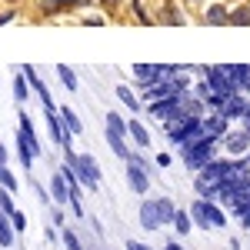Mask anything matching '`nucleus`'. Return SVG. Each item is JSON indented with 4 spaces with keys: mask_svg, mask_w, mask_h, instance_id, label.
I'll list each match as a JSON object with an SVG mask.
<instances>
[{
    "mask_svg": "<svg viewBox=\"0 0 250 250\" xmlns=\"http://www.w3.org/2000/svg\"><path fill=\"white\" fill-rule=\"evenodd\" d=\"M190 217H193V227H200V230H220V227H227V210L217 200H207V197H197L190 204Z\"/></svg>",
    "mask_w": 250,
    "mask_h": 250,
    "instance_id": "obj_1",
    "label": "nucleus"
},
{
    "mask_svg": "<svg viewBox=\"0 0 250 250\" xmlns=\"http://www.w3.org/2000/svg\"><path fill=\"white\" fill-rule=\"evenodd\" d=\"M180 157H184V164H187V170L200 173L210 160H217V140H210V137H200V140H193L190 147H184L180 150Z\"/></svg>",
    "mask_w": 250,
    "mask_h": 250,
    "instance_id": "obj_2",
    "label": "nucleus"
},
{
    "mask_svg": "<svg viewBox=\"0 0 250 250\" xmlns=\"http://www.w3.org/2000/svg\"><path fill=\"white\" fill-rule=\"evenodd\" d=\"M204 134V117H187L184 124H173V127H167V140H170L177 150H184V147H190L193 140H200Z\"/></svg>",
    "mask_w": 250,
    "mask_h": 250,
    "instance_id": "obj_3",
    "label": "nucleus"
},
{
    "mask_svg": "<svg viewBox=\"0 0 250 250\" xmlns=\"http://www.w3.org/2000/svg\"><path fill=\"white\" fill-rule=\"evenodd\" d=\"M67 167V164H63ZM67 170H74L80 177V184L87 187V190H100V164L94 160V154H80L77 157V167H67Z\"/></svg>",
    "mask_w": 250,
    "mask_h": 250,
    "instance_id": "obj_4",
    "label": "nucleus"
},
{
    "mask_svg": "<svg viewBox=\"0 0 250 250\" xmlns=\"http://www.w3.org/2000/svg\"><path fill=\"white\" fill-rule=\"evenodd\" d=\"M204 80L210 83L213 94H224V97H237L240 94L237 83L230 80V74H227V63H220V67H204Z\"/></svg>",
    "mask_w": 250,
    "mask_h": 250,
    "instance_id": "obj_5",
    "label": "nucleus"
},
{
    "mask_svg": "<svg viewBox=\"0 0 250 250\" xmlns=\"http://www.w3.org/2000/svg\"><path fill=\"white\" fill-rule=\"evenodd\" d=\"M230 170H233V160L230 157H217V160H210L204 170H200V180H207V184H220V180H227L230 177Z\"/></svg>",
    "mask_w": 250,
    "mask_h": 250,
    "instance_id": "obj_6",
    "label": "nucleus"
},
{
    "mask_svg": "<svg viewBox=\"0 0 250 250\" xmlns=\"http://www.w3.org/2000/svg\"><path fill=\"white\" fill-rule=\"evenodd\" d=\"M130 70H134L137 83H140L144 90H147V87H154V83H160V80H164V63H134Z\"/></svg>",
    "mask_w": 250,
    "mask_h": 250,
    "instance_id": "obj_7",
    "label": "nucleus"
},
{
    "mask_svg": "<svg viewBox=\"0 0 250 250\" xmlns=\"http://www.w3.org/2000/svg\"><path fill=\"white\" fill-rule=\"evenodd\" d=\"M204 134L210 137V140H224V137L230 134V120H227V114H220V110L207 114L204 117Z\"/></svg>",
    "mask_w": 250,
    "mask_h": 250,
    "instance_id": "obj_8",
    "label": "nucleus"
},
{
    "mask_svg": "<svg viewBox=\"0 0 250 250\" xmlns=\"http://www.w3.org/2000/svg\"><path fill=\"white\" fill-rule=\"evenodd\" d=\"M20 70H23V77L30 80V87H34V94L40 97V104H43V110H57V107H54V97H50V90H47V83H43V80H40V74H37V67H30V63H27V67H20Z\"/></svg>",
    "mask_w": 250,
    "mask_h": 250,
    "instance_id": "obj_9",
    "label": "nucleus"
},
{
    "mask_svg": "<svg viewBox=\"0 0 250 250\" xmlns=\"http://www.w3.org/2000/svg\"><path fill=\"white\" fill-rule=\"evenodd\" d=\"M127 187L137 197H147V190H150V170H144L137 164H127Z\"/></svg>",
    "mask_w": 250,
    "mask_h": 250,
    "instance_id": "obj_10",
    "label": "nucleus"
},
{
    "mask_svg": "<svg viewBox=\"0 0 250 250\" xmlns=\"http://www.w3.org/2000/svg\"><path fill=\"white\" fill-rule=\"evenodd\" d=\"M50 197H54L57 207H67V204H70V180H67L63 170H57L50 177Z\"/></svg>",
    "mask_w": 250,
    "mask_h": 250,
    "instance_id": "obj_11",
    "label": "nucleus"
},
{
    "mask_svg": "<svg viewBox=\"0 0 250 250\" xmlns=\"http://www.w3.org/2000/svg\"><path fill=\"white\" fill-rule=\"evenodd\" d=\"M137 220H140V227L150 233V230H160L164 224H160V213H157V204L154 200H144L140 204V210H137Z\"/></svg>",
    "mask_w": 250,
    "mask_h": 250,
    "instance_id": "obj_12",
    "label": "nucleus"
},
{
    "mask_svg": "<svg viewBox=\"0 0 250 250\" xmlns=\"http://www.w3.org/2000/svg\"><path fill=\"white\" fill-rule=\"evenodd\" d=\"M127 137L134 140V147H140V150H150V130L144 127V120L130 117V120H127Z\"/></svg>",
    "mask_w": 250,
    "mask_h": 250,
    "instance_id": "obj_13",
    "label": "nucleus"
},
{
    "mask_svg": "<svg viewBox=\"0 0 250 250\" xmlns=\"http://www.w3.org/2000/svg\"><path fill=\"white\" fill-rule=\"evenodd\" d=\"M104 140H107V147L114 150L120 160H127L130 157V147H127V134H120V130H114V127H107L104 130Z\"/></svg>",
    "mask_w": 250,
    "mask_h": 250,
    "instance_id": "obj_14",
    "label": "nucleus"
},
{
    "mask_svg": "<svg viewBox=\"0 0 250 250\" xmlns=\"http://www.w3.org/2000/svg\"><path fill=\"white\" fill-rule=\"evenodd\" d=\"M227 74L240 94H250V63H227Z\"/></svg>",
    "mask_w": 250,
    "mask_h": 250,
    "instance_id": "obj_15",
    "label": "nucleus"
},
{
    "mask_svg": "<svg viewBox=\"0 0 250 250\" xmlns=\"http://www.w3.org/2000/svg\"><path fill=\"white\" fill-rule=\"evenodd\" d=\"M180 100H184V94H180V97H167V100H157V104H150V114H154V117H160V120L167 124V120H170V117L177 114Z\"/></svg>",
    "mask_w": 250,
    "mask_h": 250,
    "instance_id": "obj_16",
    "label": "nucleus"
},
{
    "mask_svg": "<svg viewBox=\"0 0 250 250\" xmlns=\"http://www.w3.org/2000/svg\"><path fill=\"white\" fill-rule=\"evenodd\" d=\"M224 144H227V154H247L250 150V134L247 130H230V134L224 137Z\"/></svg>",
    "mask_w": 250,
    "mask_h": 250,
    "instance_id": "obj_17",
    "label": "nucleus"
},
{
    "mask_svg": "<svg viewBox=\"0 0 250 250\" xmlns=\"http://www.w3.org/2000/svg\"><path fill=\"white\" fill-rule=\"evenodd\" d=\"M47 130H50V140H54V144H63L67 127H63V120H60L57 110H47Z\"/></svg>",
    "mask_w": 250,
    "mask_h": 250,
    "instance_id": "obj_18",
    "label": "nucleus"
},
{
    "mask_svg": "<svg viewBox=\"0 0 250 250\" xmlns=\"http://www.w3.org/2000/svg\"><path fill=\"white\" fill-rule=\"evenodd\" d=\"M157 213H160V224L167 227V224H173V217H177V204H173L170 197H157Z\"/></svg>",
    "mask_w": 250,
    "mask_h": 250,
    "instance_id": "obj_19",
    "label": "nucleus"
},
{
    "mask_svg": "<svg viewBox=\"0 0 250 250\" xmlns=\"http://www.w3.org/2000/svg\"><path fill=\"white\" fill-rule=\"evenodd\" d=\"M14 237H17V230H14V224H10V217L0 210V247H14Z\"/></svg>",
    "mask_w": 250,
    "mask_h": 250,
    "instance_id": "obj_20",
    "label": "nucleus"
},
{
    "mask_svg": "<svg viewBox=\"0 0 250 250\" xmlns=\"http://www.w3.org/2000/svg\"><path fill=\"white\" fill-rule=\"evenodd\" d=\"M57 114H60V120H63V127H67V130H74V134H83V124H80L77 110H70V107L63 104V107H60Z\"/></svg>",
    "mask_w": 250,
    "mask_h": 250,
    "instance_id": "obj_21",
    "label": "nucleus"
},
{
    "mask_svg": "<svg viewBox=\"0 0 250 250\" xmlns=\"http://www.w3.org/2000/svg\"><path fill=\"white\" fill-rule=\"evenodd\" d=\"M30 90H34V87H30V80L23 77V70H17V74H14V100L23 104V100L30 97Z\"/></svg>",
    "mask_w": 250,
    "mask_h": 250,
    "instance_id": "obj_22",
    "label": "nucleus"
},
{
    "mask_svg": "<svg viewBox=\"0 0 250 250\" xmlns=\"http://www.w3.org/2000/svg\"><path fill=\"white\" fill-rule=\"evenodd\" d=\"M117 97H120V104H124L130 114H140V107H144V104L137 100V94L130 90V87H124V83H120V87H117Z\"/></svg>",
    "mask_w": 250,
    "mask_h": 250,
    "instance_id": "obj_23",
    "label": "nucleus"
},
{
    "mask_svg": "<svg viewBox=\"0 0 250 250\" xmlns=\"http://www.w3.org/2000/svg\"><path fill=\"white\" fill-rule=\"evenodd\" d=\"M57 77H60V83H63V87H67L70 94H77V90H80V80H77V74H74V70H70L67 63H60V67H57Z\"/></svg>",
    "mask_w": 250,
    "mask_h": 250,
    "instance_id": "obj_24",
    "label": "nucleus"
},
{
    "mask_svg": "<svg viewBox=\"0 0 250 250\" xmlns=\"http://www.w3.org/2000/svg\"><path fill=\"white\" fill-rule=\"evenodd\" d=\"M207 23H210V27H227V23H230V10L220 7V3L210 7V10H207Z\"/></svg>",
    "mask_w": 250,
    "mask_h": 250,
    "instance_id": "obj_25",
    "label": "nucleus"
},
{
    "mask_svg": "<svg viewBox=\"0 0 250 250\" xmlns=\"http://www.w3.org/2000/svg\"><path fill=\"white\" fill-rule=\"evenodd\" d=\"M173 230L180 233V237H187V233L193 230V217H190V210H177V217H173Z\"/></svg>",
    "mask_w": 250,
    "mask_h": 250,
    "instance_id": "obj_26",
    "label": "nucleus"
},
{
    "mask_svg": "<svg viewBox=\"0 0 250 250\" xmlns=\"http://www.w3.org/2000/svg\"><path fill=\"white\" fill-rule=\"evenodd\" d=\"M60 240H63V247H67V250H83V244H80V237H77V230H74V227H63Z\"/></svg>",
    "mask_w": 250,
    "mask_h": 250,
    "instance_id": "obj_27",
    "label": "nucleus"
},
{
    "mask_svg": "<svg viewBox=\"0 0 250 250\" xmlns=\"http://www.w3.org/2000/svg\"><path fill=\"white\" fill-rule=\"evenodd\" d=\"M230 23L233 27H250V7H237V10H230Z\"/></svg>",
    "mask_w": 250,
    "mask_h": 250,
    "instance_id": "obj_28",
    "label": "nucleus"
},
{
    "mask_svg": "<svg viewBox=\"0 0 250 250\" xmlns=\"http://www.w3.org/2000/svg\"><path fill=\"white\" fill-rule=\"evenodd\" d=\"M0 187H3V190H10V193H17V177H14L10 167H3V170H0Z\"/></svg>",
    "mask_w": 250,
    "mask_h": 250,
    "instance_id": "obj_29",
    "label": "nucleus"
},
{
    "mask_svg": "<svg viewBox=\"0 0 250 250\" xmlns=\"http://www.w3.org/2000/svg\"><path fill=\"white\" fill-rule=\"evenodd\" d=\"M104 120H107V127H114V130H120V134H127V120L117 114V110H107V117H104Z\"/></svg>",
    "mask_w": 250,
    "mask_h": 250,
    "instance_id": "obj_30",
    "label": "nucleus"
},
{
    "mask_svg": "<svg viewBox=\"0 0 250 250\" xmlns=\"http://www.w3.org/2000/svg\"><path fill=\"white\" fill-rule=\"evenodd\" d=\"M127 164H137V167H144V170H150V173H154V167H157V160H147V157H144V154H137V150H130Z\"/></svg>",
    "mask_w": 250,
    "mask_h": 250,
    "instance_id": "obj_31",
    "label": "nucleus"
},
{
    "mask_svg": "<svg viewBox=\"0 0 250 250\" xmlns=\"http://www.w3.org/2000/svg\"><path fill=\"white\" fill-rule=\"evenodd\" d=\"M193 97H200V100L207 104V100H210V97H213L210 83H207V80H197V83H193Z\"/></svg>",
    "mask_w": 250,
    "mask_h": 250,
    "instance_id": "obj_32",
    "label": "nucleus"
},
{
    "mask_svg": "<svg viewBox=\"0 0 250 250\" xmlns=\"http://www.w3.org/2000/svg\"><path fill=\"white\" fill-rule=\"evenodd\" d=\"M0 210L7 213V217L17 210V207H14V193H10V190H0Z\"/></svg>",
    "mask_w": 250,
    "mask_h": 250,
    "instance_id": "obj_33",
    "label": "nucleus"
},
{
    "mask_svg": "<svg viewBox=\"0 0 250 250\" xmlns=\"http://www.w3.org/2000/svg\"><path fill=\"white\" fill-rule=\"evenodd\" d=\"M10 224H14V230H17V233H23V230H27V213L14 210V213H10Z\"/></svg>",
    "mask_w": 250,
    "mask_h": 250,
    "instance_id": "obj_34",
    "label": "nucleus"
},
{
    "mask_svg": "<svg viewBox=\"0 0 250 250\" xmlns=\"http://www.w3.org/2000/svg\"><path fill=\"white\" fill-rule=\"evenodd\" d=\"M237 217H240V224H244V230H250V204L247 207H240V210H233Z\"/></svg>",
    "mask_w": 250,
    "mask_h": 250,
    "instance_id": "obj_35",
    "label": "nucleus"
},
{
    "mask_svg": "<svg viewBox=\"0 0 250 250\" xmlns=\"http://www.w3.org/2000/svg\"><path fill=\"white\" fill-rule=\"evenodd\" d=\"M170 164H173L170 154H157V167H170Z\"/></svg>",
    "mask_w": 250,
    "mask_h": 250,
    "instance_id": "obj_36",
    "label": "nucleus"
},
{
    "mask_svg": "<svg viewBox=\"0 0 250 250\" xmlns=\"http://www.w3.org/2000/svg\"><path fill=\"white\" fill-rule=\"evenodd\" d=\"M7 160H10V150H7L3 140H0V167H7Z\"/></svg>",
    "mask_w": 250,
    "mask_h": 250,
    "instance_id": "obj_37",
    "label": "nucleus"
},
{
    "mask_svg": "<svg viewBox=\"0 0 250 250\" xmlns=\"http://www.w3.org/2000/svg\"><path fill=\"white\" fill-rule=\"evenodd\" d=\"M127 250H150L147 244H140V240H127Z\"/></svg>",
    "mask_w": 250,
    "mask_h": 250,
    "instance_id": "obj_38",
    "label": "nucleus"
},
{
    "mask_svg": "<svg viewBox=\"0 0 250 250\" xmlns=\"http://www.w3.org/2000/svg\"><path fill=\"white\" fill-rule=\"evenodd\" d=\"M17 17V14H14V10H3V14H0V27H3V23H10V20Z\"/></svg>",
    "mask_w": 250,
    "mask_h": 250,
    "instance_id": "obj_39",
    "label": "nucleus"
},
{
    "mask_svg": "<svg viewBox=\"0 0 250 250\" xmlns=\"http://www.w3.org/2000/svg\"><path fill=\"white\" fill-rule=\"evenodd\" d=\"M54 224H57V227H63V207H57V210H54Z\"/></svg>",
    "mask_w": 250,
    "mask_h": 250,
    "instance_id": "obj_40",
    "label": "nucleus"
},
{
    "mask_svg": "<svg viewBox=\"0 0 250 250\" xmlns=\"http://www.w3.org/2000/svg\"><path fill=\"white\" fill-rule=\"evenodd\" d=\"M164 250H184V247H180L177 240H170V244H167V247H164Z\"/></svg>",
    "mask_w": 250,
    "mask_h": 250,
    "instance_id": "obj_41",
    "label": "nucleus"
},
{
    "mask_svg": "<svg viewBox=\"0 0 250 250\" xmlns=\"http://www.w3.org/2000/svg\"><path fill=\"white\" fill-rule=\"evenodd\" d=\"M244 124H247V127H244V130H247V134H250V117H247V120H244Z\"/></svg>",
    "mask_w": 250,
    "mask_h": 250,
    "instance_id": "obj_42",
    "label": "nucleus"
},
{
    "mask_svg": "<svg viewBox=\"0 0 250 250\" xmlns=\"http://www.w3.org/2000/svg\"><path fill=\"white\" fill-rule=\"evenodd\" d=\"M247 160H250V150H247Z\"/></svg>",
    "mask_w": 250,
    "mask_h": 250,
    "instance_id": "obj_43",
    "label": "nucleus"
},
{
    "mask_svg": "<svg viewBox=\"0 0 250 250\" xmlns=\"http://www.w3.org/2000/svg\"><path fill=\"white\" fill-rule=\"evenodd\" d=\"M0 170H3V167H0Z\"/></svg>",
    "mask_w": 250,
    "mask_h": 250,
    "instance_id": "obj_44",
    "label": "nucleus"
}]
</instances>
